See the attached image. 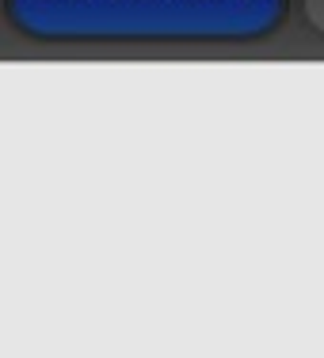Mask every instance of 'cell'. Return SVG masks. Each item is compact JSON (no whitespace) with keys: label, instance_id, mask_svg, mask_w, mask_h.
I'll return each instance as SVG.
<instances>
[{"label":"cell","instance_id":"cell-1","mask_svg":"<svg viewBox=\"0 0 324 358\" xmlns=\"http://www.w3.org/2000/svg\"><path fill=\"white\" fill-rule=\"evenodd\" d=\"M42 27L69 38H229L252 35L279 0H31Z\"/></svg>","mask_w":324,"mask_h":358},{"label":"cell","instance_id":"cell-2","mask_svg":"<svg viewBox=\"0 0 324 358\" xmlns=\"http://www.w3.org/2000/svg\"><path fill=\"white\" fill-rule=\"evenodd\" d=\"M305 8H309V20L324 31V0H305Z\"/></svg>","mask_w":324,"mask_h":358}]
</instances>
